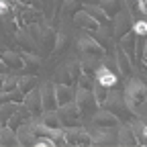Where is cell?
I'll use <instances>...</instances> for the list:
<instances>
[{"label":"cell","instance_id":"obj_1","mask_svg":"<svg viewBox=\"0 0 147 147\" xmlns=\"http://www.w3.org/2000/svg\"><path fill=\"white\" fill-rule=\"evenodd\" d=\"M143 100H145V86L137 80L131 82V86L127 90V104L131 108H135V104H141Z\"/></svg>","mask_w":147,"mask_h":147},{"label":"cell","instance_id":"obj_2","mask_svg":"<svg viewBox=\"0 0 147 147\" xmlns=\"http://www.w3.org/2000/svg\"><path fill=\"white\" fill-rule=\"evenodd\" d=\"M98 82H100V86L110 88V86L117 84V78H115V74L108 71L106 67H100V69H98Z\"/></svg>","mask_w":147,"mask_h":147},{"label":"cell","instance_id":"obj_3","mask_svg":"<svg viewBox=\"0 0 147 147\" xmlns=\"http://www.w3.org/2000/svg\"><path fill=\"white\" fill-rule=\"evenodd\" d=\"M0 143H18V141H16V135H12L10 131H2L0 133Z\"/></svg>","mask_w":147,"mask_h":147},{"label":"cell","instance_id":"obj_4","mask_svg":"<svg viewBox=\"0 0 147 147\" xmlns=\"http://www.w3.org/2000/svg\"><path fill=\"white\" fill-rule=\"evenodd\" d=\"M135 33H137L139 37H143V35L147 33V25H145V21H139V23H135Z\"/></svg>","mask_w":147,"mask_h":147},{"label":"cell","instance_id":"obj_5","mask_svg":"<svg viewBox=\"0 0 147 147\" xmlns=\"http://www.w3.org/2000/svg\"><path fill=\"white\" fill-rule=\"evenodd\" d=\"M37 145L39 147H53V141L51 139H41V141H37Z\"/></svg>","mask_w":147,"mask_h":147},{"label":"cell","instance_id":"obj_6","mask_svg":"<svg viewBox=\"0 0 147 147\" xmlns=\"http://www.w3.org/2000/svg\"><path fill=\"white\" fill-rule=\"evenodd\" d=\"M2 12H6V2H4V0H0V14H2Z\"/></svg>","mask_w":147,"mask_h":147},{"label":"cell","instance_id":"obj_7","mask_svg":"<svg viewBox=\"0 0 147 147\" xmlns=\"http://www.w3.org/2000/svg\"><path fill=\"white\" fill-rule=\"evenodd\" d=\"M4 80H6V76H0V88L4 86Z\"/></svg>","mask_w":147,"mask_h":147}]
</instances>
